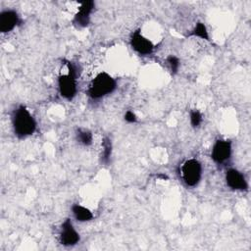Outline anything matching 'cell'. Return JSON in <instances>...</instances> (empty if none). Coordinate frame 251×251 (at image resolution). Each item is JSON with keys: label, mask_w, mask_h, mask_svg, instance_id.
Returning <instances> with one entry per match:
<instances>
[{"label": "cell", "mask_w": 251, "mask_h": 251, "mask_svg": "<svg viewBox=\"0 0 251 251\" xmlns=\"http://www.w3.org/2000/svg\"><path fill=\"white\" fill-rule=\"evenodd\" d=\"M13 126L19 137H25L32 134L36 128V123L25 106H20L13 116Z\"/></svg>", "instance_id": "cell-1"}, {"label": "cell", "mask_w": 251, "mask_h": 251, "mask_svg": "<svg viewBox=\"0 0 251 251\" xmlns=\"http://www.w3.org/2000/svg\"><path fill=\"white\" fill-rule=\"evenodd\" d=\"M117 86L116 80L107 73H99L91 81L87 93L93 99L101 98L112 93Z\"/></svg>", "instance_id": "cell-2"}, {"label": "cell", "mask_w": 251, "mask_h": 251, "mask_svg": "<svg viewBox=\"0 0 251 251\" xmlns=\"http://www.w3.org/2000/svg\"><path fill=\"white\" fill-rule=\"evenodd\" d=\"M69 73L67 75H61L58 78V85L60 94L66 99H73L76 94V82L75 72L71 63H68Z\"/></svg>", "instance_id": "cell-3"}, {"label": "cell", "mask_w": 251, "mask_h": 251, "mask_svg": "<svg viewBox=\"0 0 251 251\" xmlns=\"http://www.w3.org/2000/svg\"><path fill=\"white\" fill-rule=\"evenodd\" d=\"M181 174L182 178L184 182L188 186H195L202 175V167L198 160L196 159H189L184 162L181 168Z\"/></svg>", "instance_id": "cell-4"}, {"label": "cell", "mask_w": 251, "mask_h": 251, "mask_svg": "<svg viewBox=\"0 0 251 251\" xmlns=\"http://www.w3.org/2000/svg\"><path fill=\"white\" fill-rule=\"evenodd\" d=\"M130 45L140 55H149L154 50L153 43L144 37L139 30H136L131 34Z\"/></svg>", "instance_id": "cell-5"}, {"label": "cell", "mask_w": 251, "mask_h": 251, "mask_svg": "<svg viewBox=\"0 0 251 251\" xmlns=\"http://www.w3.org/2000/svg\"><path fill=\"white\" fill-rule=\"evenodd\" d=\"M231 154V143L228 140L219 139L215 142L211 157L216 163H224Z\"/></svg>", "instance_id": "cell-6"}, {"label": "cell", "mask_w": 251, "mask_h": 251, "mask_svg": "<svg viewBox=\"0 0 251 251\" xmlns=\"http://www.w3.org/2000/svg\"><path fill=\"white\" fill-rule=\"evenodd\" d=\"M60 239L61 243L65 246L75 245L79 240V235L73 226V224L70 219H67L62 225Z\"/></svg>", "instance_id": "cell-7"}, {"label": "cell", "mask_w": 251, "mask_h": 251, "mask_svg": "<svg viewBox=\"0 0 251 251\" xmlns=\"http://www.w3.org/2000/svg\"><path fill=\"white\" fill-rule=\"evenodd\" d=\"M94 8L93 1H84L81 3L78 12L75 14L74 19V24L77 26L84 27L88 25L90 20V14Z\"/></svg>", "instance_id": "cell-8"}, {"label": "cell", "mask_w": 251, "mask_h": 251, "mask_svg": "<svg viewBox=\"0 0 251 251\" xmlns=\"http://www.w3.org/2000/svg\"><path fill=\"white\" fill-rule=\"evenodd\" d=\"M226 184L234 190H246L248 185L244 176L235 169H230L226 174Z\"/></svg>", "instance_id": "cell-9"}, {"label": "cell", "mask_w": 251, "mask_h": 251, "mask_svg": "<svg viewBox=\"0 0 251 251\" xmlns=\"http://www.w3.org/2000/svg\"><path fill=\"white\" fill-rule=\"evenodd\" d=\"M19 16L14 10H5L0 14V31L9 32L18 25Z\"/></svg>", "instance_id": "cell-10"}, {"label": "cell", "mask_w": 251, "mask_h": 251, "mask_svg": "<svg viewBox=\"0 0 251 251\" xmlns=\"http://www.w3.org/2000/svg\"><path fill=\"white\" fill-rule=\"evenodd\" d=\"M72 211L75 218L79 222H87L93 218V215L89 209L78 204H75L72 207Z\"/></svg>", "instance_id": "cell-11"}, {"label": "cell", "mask_w": 251, "mask_h": 251, "mask_svg": "<svg viewBox=\"0 0 251 251\" xmlns=\"http://www.w3.org/2000/svg\"><path fill=\"white\" fill-rule=\"evenodd\" d=\"M190 35L197 36V37H200V38L205 39V40H209V33L207 31L206 25L203 23H201V22H198L196 24V25L194 26V28L191 31Z\"/></svg>", "instance_id": "cell-12"}, {"label": "cell", "mask_w": 251, "mask_h": 251, "mask_svg": "<svg viewBox=\"0 0 251 251\" xmlns=\"http://www.w3.org/2000/svg\"><path fill=\"white\" fill-rule=\"evenodd\" d=\"M77 139L83 145H90L92 143V133L86 129H78L77 130Z\"/></svg>", "instance_id": "cell-13"}, {"label": "cell", "mask_w": 251, "mask_h": 251, "mask_svg": "<svg viewBox=\"0 0 251 251\" xmlns=\"http://www.w3.org/2000/svg\"><path fill=\"white\" fill-rule=\"evenodd\" d=\"M103 161L105 163H107L110 159V156H111V153H112V143H111V140L106 137L104 138V141H103Z\"/></svg>", "instance_id": "cell-14"}, {"label": "cell", "mask_w": 251, "mask_h": 251, "mask_svg": "<svg viewBox=\"0 0 251 251\" xmlns=\"http://www.w3.org/2000/svg\"><path fill=\"white\" fill-rule=\"evenodd\" d=\"M202 115L198 110H192L190 112V123L193 127H197L202 123Z\"/></svg>", "instance_id": "cell-15"}, {"label": "cell", "mask_w": 251, "mask_h": 251, "mask_svg": "<svg viewBox=\"0 0 251 251\" xmlns=\"http://www.w3.org/2000/svg\"><path fill=\"white\" fill-rule=\"evenodd\" d=\"M167 62L169 63V65L171 67L172 73L176 74L177 72L178 68H179V60H178V58L174 56V55H170L167 58Z\"/></svg>", "instance_id": "cell-16"}, {"label": "cell", "mask_w": 251, "mask_h": 251, "mask_svg": "<svg viewBox=\"0 0 251 251\" xmlns=\"http://www.w3.org/2000/svg\"><path fill=\"white\" fill-rule=\"evenodd\" d=\"M125 120H126L127 123H135V122L137 121V118H136L135 114H134L132 111L128 110V111H126V114H125Z\"/></svg>", "instance_id": "cell-17"}]
</instances>
